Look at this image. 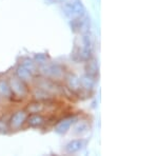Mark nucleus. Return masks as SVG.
I'll list each match as a JSON object with an SVG mask.
<instances>
[{
	"instance_id": "4",
	"label": "nucleus",
	"mask_w": 158,
	"mask_h": 156,
	"mask_svg": "<svg viewBox=\"0 0 158 156\" xmlns=\"http://www.w3.org/2000/svg\"><path fill=\"white\" fill-rule=\"evenodd\" d=\"M85 142L81 139L72 140V141L69 142L67 145L65 150H67V152H69V153H76L82 149V148L85 147Z\"/></svg>"
},
{
	"instance_id": "11",
	"label": "nucleus",
	"mask_w": 158,
	"mask_h": 156,
	"mask_svg": "<svg viewBox=\"0 0 158 156\" xmlns=\"http://www.w3.org/2000/svg\"><path fill=\"white\" fill-rule=\"evenodd\" d=\"M69 86H71V89H73L74 91L78 90L79 86H80V80L75 77V76H71L70 78H69Z\"/></svg>"
},
{
	"instance_id": "9",
	"label": "nucleus",
	"mask_w": 158,
	"mask_h": 156,
	"mask_svg": "<svg viewBox=\"0 0 158 156\" xmlns=\"http://www.w3.org/2000/svg\"><path fill=\"white\" fill-rule=\"evenodd\" d=\"M11 94V88L3 80H0V95L3 97H9Z\"/></svg>"
},
{
	"instance_id": "13",
	"label": "nucleus",
	"mask_w": 158,
	"mask_h": 156,
	"mask_svg": "<svg viewBox=\"0 0 158 156\" xmlns=\"http://www.w3.org/2000/svg\"><path fill=\"white\" fill-rule=\"evenodd\" d=\"M27 110L30 111V113H38L42 110V106L40 103H33L27 108Z\"/></svg>"
},
{
	"instance_id": "5",
	"label": "nucleus",
	"mask_w": 158,
	"mask_h": 156,
	"mask_svg": "<svg viewBox=\"0 0 158 156\" xmlns=\"http://www.w3.org/2000/svg\"><path fill=\"white\" fill-rule=\"evenodd\" d=\"M27 119V115L23 112H17L16 114L13 115V117L11 118V126L13 128H19L23 124V121H25Z\"/></svg>"
},
{
	"instance_id": "6",
	"label": "nucleus",
	"mask_w": 158,
	"mask_h": 156,
	"mask_svg": "<svg viewBox=\"0 0 158 156\" xmlns=\"http://www.w3.org/2000/svg\"><path fill=\"white\" fill-rule=\"evenodd\" d=\"M72 122H73V118H68V119L62 120V121L57 124V127H56V131H57L58 133L67 132L68 130L70 129Z\"/></svg>"
},
{
	"instance_id": "7",
	"label": "nucleus",
	"mask_w": 158,
	"mask_h": 156,
	"mask_svg": "<svg viewBox=\"0 0 158 156\" xmlns=\"http://www.w3.org/2000/svg\"><path fill=\"white\" fill-rule=\"evenodd\" d=\"M44 122V119L43 117H41L40 115L38 114H33L27 118V124L32 127H38V126H41V124Z\"/></svg>"
},
{
	"instance_id": "8",
	"label": "nucleus",
	"mask_w": 158,
	"mask_h": 156,
	"mask_svg": "<svg viewBox=\"0 0 158 156\" xmlns=\"http://www.w3.org/2000/svg\"><path fill=\"white\" fill-rule=\"evenodd\" d=\"M45 70H48V71H44V73L48 74V75L54 76V77H59L61 75V69L58 65H48L47 68H45Z\"/></svg>"
},
{
	"instance_id": "2",
	"label": "nucleus",
	"mask_w": 158,
	"mask_h": 156,
	"mask_svg": "<svg viewBox=\"0 0 158 156\" xmlns=\"http://www.w3.org/2000/svg\"><path fill=\"white\" fill-rule=\"evenodd\" d=\"M11 91L14 92L16 95L19 96H23L25 93H27V89H25L23 82H22L20 79H13L11 80Z\"/></svg>"
},
{
	"instance_id": "1",
	"label": "nucleus",
	"mask_w": 158,
	"mask_h": 156,
	"mask_svg": "<svg viewBox=\"0 0 158 156\" xmlns=\"http://www.w3.org/2000/svg\"><path fill=\"white\" fill-rule=\"evenodd\" d=\"M64 13L70 18L76 19L85 15V7H83V6L80 2L76 1L73 2V3H69L67 6H64Z\"/></svg>"
},
{
	"instance_id": "3",
	"label": "nucleus",
	"mask_w": 158,
	"mask_h": 156,
	"mask_svg": "<svg viewBox=\"0 0 158 156\" xmlns=\"http://www.w3.org/2000/svg\"><path fill=\"white\" fill-rule=\"evenodd\" d=\"M72 27L74 31H79V32H82L83 30H86L89 27V20L88 18H83L82 16L79 17V18L72 19Z\"/></svg>"
},
{
	"instance_id": "10",
	"label": "nucleus",
	"mask_w": 158,
	"mask_h": 156,
	"mask_svg": "<svg viewBox=\"0 0 158 156\" xmlns=\"http://www.w3.org/2000/svg\"><path fill=\"white\" fill-rule=\"evenodd\" d=\"M17 75L19 76V78L21 79V80H27V79L31 77V73L25 68H23V66H20L18 69Z\"/></svg>"
},
{
	"instance_id": "12",
	"label": "nucleus",
	"mask_w": 158,
	"mask_h": 156,
	"mask_svg": "<svg viewBox=\"0 0 158 156\" xmlns=\"http://www.w3.org/2000/svg\"><path fill=\"white\" fill-rule=\"evenodd\" d=\"M23 68L27 69L30 73H35L36 72V65H35V62H33L32 60H25L23 62Z\"/></svg>"
}]
</instances>
